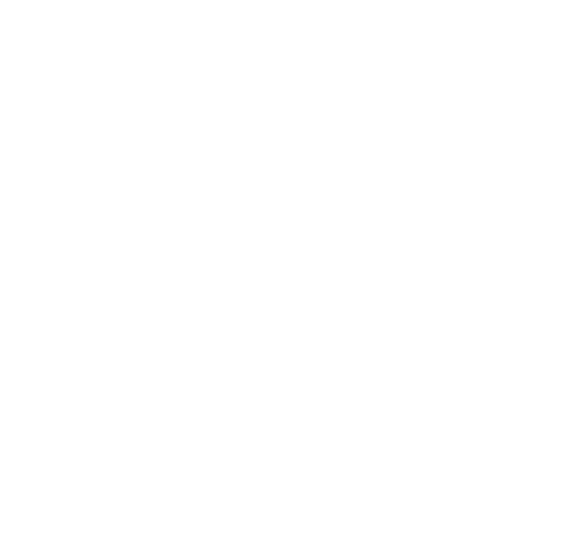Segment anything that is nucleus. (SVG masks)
<instances>
[]
</instances>
